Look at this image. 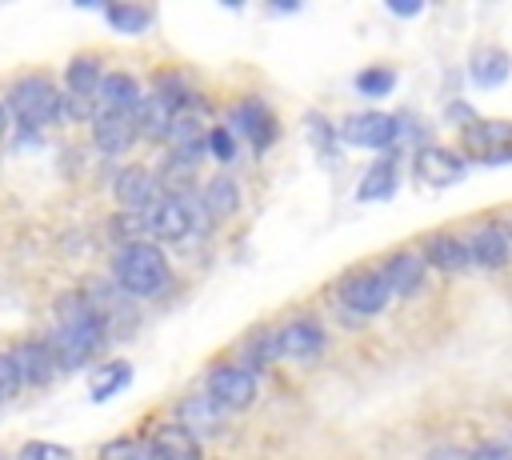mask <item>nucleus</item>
I'll return each mask as SVG.
<instances>
[{
	"label": "nucleus",
	"instance_id": "obj_20",
	"mask_svg": "<svg viewBox=\"0 0 512 460\" xmlns=\"http://www.w3.org/2000/svg\"><path fill=\"white\" fill-rule=\"evenodd\" d=\"M468 252H472V260L484 264V268H504L508 256H512V244H508V236H504L500 224H484V228L468 240Z\"/></svg>",
	"mask_w": 512,
	"mask_h": 460
},
{
	"label": "nucleus",
	"instance_id": "obj_5",
	"mask_svg": "<svg viewBox=\"0 0 512 460\" xmlns=\"http://www.w3.org/2000/svg\"><path fill=\"white\" fill-rule=\"evenodd\" d=\"M204 396L216 400V404L228 408V412H240V408H248V404L256 400V380H252V372L240 368V364H216V368L208 372V392H204Z\"/></svg>",
	"mask_w": 512,
	"mask_h": 460
},
{
	"label": "nucleus",
	"instance_id": "obj_9",
	"mask_svg": "<svg viewBox=\"0 0 512 460\" xmlns=\"http://www.w3.org/2000/svg\"><path fill=\"white\" fill-rule=\"evenodd\" d=\"M464 172H468V164L452 148L432 144V148H420V156H416V176L428 188H452L464 180Z\"/></svg>",
	"mask_w": 512,
	"mask_h": 460
},
{
	"label": "nucleus",
	"instance_id": "obj_14",
	"mask_svg": "<svg viewBox=\"0 0 512 460\" xmlns=\"http://www.w3.org/2000/svg\"><path fill=\"white\" fill-rule=\"evenodd\" d=\"M92 140H96V148H100L104 156H120V152L132 148L136 124H132V116H124V112H96V116H92Z\"/></svg>",
	"mask_w": 512,
	"mask_h": 460
},
{
	"label": "nucleus",
	"instance_id": "obj_37",
	"mask_svg": "<svg viewBox=\"0 0 512 460\" xmlns=\"http://www.w3.org/2000/svg\"><path fill=\"white\" fill-rule=\"evenodd\" d=\"M388 12H396V16H416L420 4H416V0H388Z\"/></svg>",
	"mask_w": 512,
	"mask_h": 460
},
{
	"label": "nucleus",
	"instance_id": "obj_18",
	"mask_svg": "<svg viewBox=\"0 0 512 460\" xmlns=\"http://www.w3.org/2000/svg\"><path fill=\"white\" fill-rule=\"evenodd\" d=\"M236 128H240V136L252 140L256 152L276 140V116L264 108V100H244V104L236 108Z\"/></svg>",
	"mask_w": 512,
	"mask_h": 460
},
{
	"label": "nucleus",
	"instance_id": "obj_4",
	"mask_svg": "<svg viewBox=\"0 0 512 460\" xmlns=\"http://www.w3.org/2000/svg\"><path fill=\"white\" fill-rule=\"evenodd\" d=\"M204 220V208L192 196H160L148 212H144V232L160 236V240H184L188 232H196Z\"/></svg>",
	"mask_w": 512,
	"mask_h": 460
},
{
	"label": "nucleus",
	"instance_id": "obj_36",
	"mask_svg": "<svg viewBox=\"0 0 512 460\" xmlns=\"http://www.w3.org/2000/svg\"><path fill=\"white\" fill-rule=\"evenodd\" d=\"M468 460H512V448L508 444H480Z\"/></svg>",
	"mask_w": 512,
	"mask_h": 460
},
{
	"label": "nucleus",
	"instance_id": "obj_33",
	"mask_svg": "<svg viewBox=\"0 0 512 460\" xmlns=\"http://www.w3.org/2000/svg\"><path fill=\"white\" fill-rule=\"evenodd\" d=\"M60 112L72 120H92L96 116V100L92 96H60Z\"/></svg>",
	"mask_w": 512,
	"mask_h": 460
},
{
	"label": "nucleus",
	"instance_id": "obj_27",
	"mask_svg": "<svg viewBox=\"0 0 512 460\" xmlns=\"http://www.w3.org/2000/svg\"><path fill=\"white\" fill-rule=\"evenodd\" d=\"M104 20H108L116 32H124V36H140V32L152 24V12L140 8V4H108V8H104Z\"/></svg>",
	"mask_w": 512,
	"mask_h": 460
},
{
	"label": "nucleus",
	"instance_id": "obj_1",
	"mask_svg": "<svg viewBox=\"0 0 512 460\" xmlns=\"http://www.w3.org/2000/svg\"><path fill=\"white\" fill-rule=\"evenodd\" d=\"M104 344V316L92 308L88 296L68 292L56 304V332L48 340L56 368H80Z\"/></svg>",
	"mask_w": 512,
	"mask_h": 460
},
{
	"label": "nucleus",
	"instance_id": "obj_34",
	"mask_svg": "<svg viewBox=\"0 0 512 460\" xmlns=\"http://www.w3.org/2000/svg\"><path fill=\"white\" fill-rule=\"evenodd\" d=\"M24 460H72V452L64 444H44V440H32L24 448Z\"/></svg>",
	"mask_w": 512,
	"mask_h": 460
},
{
	"label": "nucleus",
	"instance_id": "obj_16",
	"mask_svg": "<svg viewBox=\"0 0 512 460\" xmlns=\"http://www.w3.org/2000/svg\"><path fill=\"white\" fill-rule=\"evenodd\" d=\"M148 452L152 460H200V440H192L176 420L172 424H160L148 440Z\"/></svg>",
	"mask_w": 512,
	"mask_h": 460
},
{
	"label": "nucleus",
	"instance_id": "obj_17",
	"mask_svg": "<svg viewBox=\"0 0 512 460\" xmlns=\"http://www.w3.org/2000/svg\"><path fill=\"white\" fill-rule=\"evenodd\" d=\"M172 120H176V112L156 96V92H148V96H140V104L132 108V124H136V136H148V140H168V128H172Z\"/></svg>",
	"mask_w": 512,
	"mask_h": 460
},
{
	"label": "nucleus",
	"instance_id": "obj_29",
	"mask_svg": "<svg viewBox=\"0 0 512 460\" xmlns=\"http://www.w3.org/2000/svg\"><path fill=\"white\" fill-rule=\"evenodd\" d=\"M396 88V72L392 68H364L356 76V92L360 96H388Z\"/></svg>",
	"mask_w": 512,
	"mask_h": 460
},
{
	"label": "nucleus",
	"instance_id": "obj_11",
	"mask_svg": "<svg viewBox=\"0 0 512 460\" xmlns=\"http://www.w3.org/2000/svg\"><path fill=\"white\" fill-rule=\"evenodd\" d=\"M276 340H280V356H288L296 364H312L324 352V332L316 320H292L276 332Z\"/></svg>",
	"mask_w": 512,
	"mask_h": 460
},
{
	"label": "nucleus",
	"instance_id": "obj_23",
	"mask_svg": "<svg viewBox=\"0 0 512 460\" xmlns=\"http://www.w3.org/2000/svg\"><path fill=\"white\" fill-rule=\"evenodd\" d=\"M392 192H396V156H380V160L360 176L356 196H360V200H388Z\"/></svg>",
	"mask_w": 512,
	"mask_h": 460
},
{
	"label": "nucleus",
	"instance_id": "obj_3",
	"mask_svg": "<svg viewBox=\"0 0 512 460\" xmlns=\"http://www.w3.org/2000/svg\"><path fill=\"white\" fill-rule=\"evenodd\" d=\"M8 112L24 128H44L48 120L60 116V92L48 76H20L8 92Z\"/></svg>",
	"mask_w": 512,
	"mask_h": 460
},
{
	"label": "nucleus",
	"instance_id": "obj_10",
	"mask_svg": "<svg viewBox=\"0 0 512 460\" xmlns=\"http://www.w3.org/2000/svg\"><path fill=\"white\" fill-rule=\"evenodd\" d=\"M116 200H120L124 212H140L144 216L160 200V180L148 168H140V164L120 168V176H116Z\"/></svg>",
	"mask_w": 512,
	"mask_h": 460
},
{
	"label": "nucleus",
	"instance_id": "obj_26",
	"mask_svg": "<svg viewBox=\"0 0 512 460\" xmlns=\"http://www.w3.org/2000/svg\"><path fill=\"white\" fill-rule=\"evenodd\" d=\"M68 80V96H92L96 100V88H100V64L92 56H76L64 72Z\"/></svg>",
	"mask_w": 512,
	"mask_h": 460
},
{
	"label": "nucleus",
	"instance_id": "obj_30",
	"mask_svg": "<svg viewBox=\"0 0 512 460\" xmlns=\"http://www.w3.org/2000/svg\"><path fill=\"white\" fill-rule=\"evenodd\" d=\"M100 460H152V452H148V444L124 436V440H108L100 448Z\"/></svg>",
	"mask_w": 512,
	"mask_h": 460
},
{
	"label": "nucleus",
	"instance_id": "obj_13",
	"mask_svg": "<svg viewBox=\"0 0 512 460\" xmlns=\"http://www.w3.org/2000/svg\"><path fill=\"white\" fill-rule=\"evenodd\" d=\"M8 356H12V364H16L20 384L40 388V384H48L52 372H56V356H52V348H48L44 340H24V344H16Z\"/></svg>",
	"mask_w": 512,
	"mask_h": 460
},
{
	"label": "nucleus",
	"instance_id": "obj_6",
	"mask_svg": "<svg viewBox=\"0 0 512 460\" xmlns=\"http://www.w3.org/2000/svg\"><path fill=\"white\" fill-rule=\"evenodd\" d=\"M464 152H476L484 164H508L512 156V120H484L460 128Z\"/></svg>",
	"mask_w": 512,
	"mask_h": 460
},
{
	"label": "nucleus",
	"instance_id": "obj_21",
	"mask_svg": "<svg viewBox=\"0 0 512 460\" xmlns=\"http://www.w3.org/2000/svg\"><path fill=\"white\" fill-rule=\"evenodd\" d=\"M380 276H384L388 292L412 296V292L420 288V280H424V256H416V252H396V256L384 264Z\"/></svg>",
	"mask_w": 512,
	"mask_h": 460
},
{
	"label": "nucleus",
	"instance_id": "obj_38",
	"mask_svg": "<svg viewBox=\"0 0 512 460\" xmlns=\"http://www.w3.org/2000/svg\"><path fill=\"white\" fill-rule=\"evenodd\" d=\"M4 132H8V108L0 104V136H4Z\"/></svg>",
	"mask_w": 512,
	"mask_h": 460
},
{
	"label": "nucleus",
	"instance_id": "obj_7",
	"mask_svg": "<svg viewBox=\"0 0 512 460\" xmlns=\"http://www.w3.org/2000/svg\"><path fill=\"white\" fill-rule=\"evenodd\" d=\"M400 136V120L388 112H352L340 124V140L356 148H388Z\"/></svg>",
	"mask_w": 512,
	"mask_h": 460
},
{
	"label": "nucleus",
	"instance_id": "obj_22",
	"mask_svg": "<svg viewBox=\"0 0 512 460\" xmlns=\"http://www.w3.org/2000/svg\"><path fill=\"white\" fill-rule=\"evenodd\" d=\"M436 268H444V272H464L468 264H472V252H468V240H460V236H448V232H440V236H432L428 240V252H424Z\"/></svg>",
	"mask_w": 512,
	"mask_h": 460
},
{
	"label": "nucleus",
	"instance_id": "obj_8",
	"mask_svg": "<svg viewBox=\"0 0 512 460\" xmlns=\"http://www.w3.org/2000/svg\"><path fill=\"white\" fill-rule=\"evenodd\" d=\"M388 284H384V276L380 272H352V276H344L340 280V300H344V308H352V312H360V316H376L384 304H388Z\"/></svg>",
	"mask_w": 512,
	"mask_h": 460
},
{
	"label": "nucleus",
	"instance_id": "obj_2",
	"mask_svg": "<svg viewBox=\"0 0 512 460\" xmlns=\"http://www.w3.org/2000/svg\"><path fill=\"white\" fill-rule=\"evenodd\" d=\"M116 280L128 296H140V300H152L168 288L172 272H168V260L156 244H144V240H128L116 256Z\"/></svg>",
	"mask_w": 512,
	"mask_h": 460
},
{
	"label": "nucleus",
	"instance_id": "obj_28",
	"mask_svg": "<svg viewBox=\"0 0 512 460\" xmlns=\"http://www.w3.org/2000/svg\"><path fill=\"white\" fill-rule=\"evenodd\" d=\"M236 204H240V188H236L228 176H216V180L204 188V212L228 216V212H236Z\"/></svg>",
	"mask_w": 512,
	"mask_h": 460
},
{
	"label": "nucleus",
	"instance_id": "obj_12",
	"mask_svg": "<svg viewBox=\"0 0 512 460\" xmlns=\"http://www.w3.org/2000/svg\"><path fill=\"white\" fill-rule=\"evenodd\" d=\"M176 424L192 436V440H204V436H216L224 428V408L208 396H184L180 408H176Z\"/></svg>",
	"mask_w": 512,
	"mask_h": 460
},
{
	"label": "nucleus",
	"instance_id": "obj_35",
	"mask_svg": "<svg viewBox=\"0 0 512 460\" xmlns=\"http://www.w3.org/2000/svg\"><path fill=\"white\" fill-rule=\"evenodd\" d=\"M16 388H20L16 364H12V356H8V352H0V400H8Z\"/></svg>",
	"mask_w": 512,
	"mask_h": 460
},
{
	"label": "nucleus",
	"instance_id": "obj_31",
	"mask_svg": "<svg viewBox=\"0 0 512 460\" xmlns=\"http://www.w3.org/2000/svg\"><path fill=\"white\" fill-rule=\"evenodd\" d=\"M276 356H280L276 332H256V336L248 340V360H252V364H272Z\"/></svg>",
	"mask_w": 512,
	"mask_h": 460
},
{
	"label": "nucleus",
	"instance_id": "obj_19",
	"mask_svg": "<svg viewBox=\"0 0 512 460\" xmlns=\"http://www.w3.org/2000/svg\"><path fill=\"white\" fill-rule=\"evenodd\" d=\"M168 140L176 148L172 156H184V160H200L208 152V128L196 116H188V112H176V120L168 128Z\"/></svg>",
	"mask_w": 512,
	"mask_h": 460
},
{
	"label": "nucleus",
	"instance_id": "obj_32",
	"mask_svg": "<svg viewBox=\"0 0 512 460\" xmlns=\"http://www.w3.org/2000/svg\"><path fill=\"white\" fill-rule=\"evenodd\" d=\"M208 152H212L220 164H228V160L236 156V140H232V132H228V128H208Z\"/></svg>",
	"mask_w": 512,
	"mask_h": 460
},
{
	"label": "nucleus",
	"instance_id": "obj_25",
	"mask_svg": "<svg viewBox=\"0 0 512 460\" xmlns=\"http://www.w3.org/2000/svg\"><path fill=\"white\" fill-rule=\"evenodd\" d=\"M132 384V364L128 360H112V364H104V368H96L92 372V400H108V396H116V392H124Z\"/></svg>",
	"mask_w": 512,
	"mask_h": 460
},
{
	"label": "nucleus",
	"instance_id": "obj_24",
	"mask_svg": "<svg viewBox=\"0 0 512 460\" xmlns=\"http://www.w3.org/2000/svg\"><path fill=\"white\" fill-rule=\"evenodd\" d=\"M508 68H512V60H508V52H500V48H480V52L472 56V64H468V72H472V80H476L480 88L504 84V80H508Z\"/></svg>",
	"mask_w": 512,
	"mask_h": 460
},
{
	"label": "nucleus",
	"instance_id": "obj_15",
	"mask_svg": "<svg viewBox=\"0 0 512 460\" xmlns=\"http://www.w3.org/2000/svg\"><path fill=\"white\" fill-rule=\"evenodd\" d=\"M140 84L124 72H112V76H100V88H96V112H124L132 116V108L140 104Z\"/></svg>",
	"mask_w": 512,
	"mask_h": 460
}]
</instances>
